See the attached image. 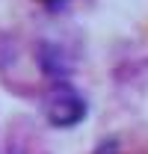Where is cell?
Listing matches in <instances>:
<instances>
[{"instance_id":"1","label":"cell","mask_w":148,"mask_h":154,"mask_svg":"<svg viewBox=\"0 0 148 154\" xmlns=\"http://www.w3.org/2000/svg\"><path fill=\"white\" fill-rule=\"evenodd\" d=\"M42 110H45V119L54 128H74L86 119L89 104L68 80H54L51 89L42 98Z\"/></svg>"},{"instance_id":"2","label":"cell","mask_w":148,"mask_h":154,"mask_svg":"<svg viewBox=\"0 0 148 154\" xmlns=\"http://www.w3.org/2000/svg\"><path fill=\"white\" fill-rule=\"evenodd\" d=\"M39 65L51 77V83L54 80H65V74H68V62H62V51L56 45H51V42L39 45Z\"/></svg>"},{"instance_id":"3","label":"cell","mask_w":148,"mask_h":154,"mask_svg":"<svg viewBox=\"0 0 148 154\" xmlns=\"http://www.w3.org/2000/svg\"><path fill=\"white\" fill-rule=\"evenodd\" d=\"M92 154H119V139H116V136H110V139L98 142Z\"/></svg>"},{"instance_id":"4","label":"cell","mask_w":148,"mask_h":154,"mask_svg":"<svg viewBox=\"0 0 148 154\" xmlns=\"http://www.w3.org/2000/svg\"><path fill=\"white\" fill-rule=\"evenodd\" d=\"M42 3H45V6H51V9H54V6H62V3H65V0H42Z\"/></svg>"}]
</instances>
